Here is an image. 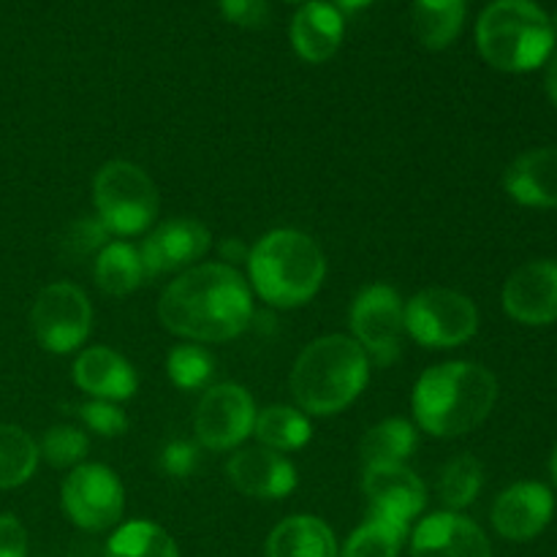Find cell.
<instances>
[{"label":"cell","instance_id":"cell-1","mask_svg":"<svg viewBox=\"0 0 557 557\" xmlns=\"http://www.w3.org/2000/svg\"><path fill=\"white\" fill-rule=\"evenodd\" d=\"M158 315L190 343H226L253 321V292L232 264H196L163 288Z\"/></svg>","mask_w":557,"mask_h":557},{"label":"cell","instance_id":"cell-2","mask_svg":"<svg viewBox=\"0 0 557 557\" xmlns=\"http://www.w3.org/2000/svg\"><path fill=\"white\" fill-rule=\"evenodd\" d=\"M498 400V381L484 364L444 362L424 370L413 386L417 424L435 438H457L476 430Z\"/></svg>","mask_w":557,"mask_h":557},{"label":"cell","instance_id":"cell-3","mask_svg":"<svg viewBox=\"0 0 557 557\" xmlns=\"http://www.w3.org/2000/svg\"><path fill=\"white\" fill-rule=\"evenodd\" d=\"M370 381V359L354 337L324 335L308 343L292 370V395L313 417L346 411Z\"/></svg>","mask_w":557,"mask_h":557},{"label":"cell","instance_id":"cell-4","mask_svg":"<svg viewBox=\"0 0 557 557\" xmlns=\"http://www.w3.org/2000/svg\"><path fill=\"white\" fill-rule=\"evenodd\" d=\"M250 288L272 308H299L326 277L324 250L297 228L267 232L248 253Z\"/></svg>","mask_w":557,"mask_h":557},{"label":"cell","instance_id":"cell-5","mask_svg":"<svg viewBox=\"0 0 557 557\" xmlns=\"http://www.w3.org/2000/svg\"><path fill=\"white\" fill-rule=\"evenodd\" d=\"M555 38L553 20L533 0H495L476 22L479 52L506 74L542 69L553 58Z\"/></svg>","mask_w":557,"mask_h":557},{"label":"cell","instance_id":"cell-6","mask_svg":"<svg viewBox=\"0 0 557 557\" xmlns=\"http://www.w3.org/2000/svg\"><path fill=\"white\" fill-rule=\"evenodd\" d=\"M96 218L109 234L134 237L147 232L158 215V188L150 174L131 161H109L98 169L92 183Z\"/></svg>","mask_w":557,"mask_h":557},{"label":"cell","instance_id":"cell-7","mask_svg":"<svg viewBox=\"0 0 557 557\" xmlns=\"http://www.w3.org/2000/svg\"><path fill=\"white\" fill-rule=\"evenodd\" d=\"M476 330V305L451 288H424L406 305V332L424 348H457Z\"/></svg>","mask_w":557,"mask_h":557},{"label":"cell","instance_id":"cell-8","mask_svg":"<svg viewBox=\"0 0 557 557\" xmlns=\"http://www.w3.org/2000/svg\"><path fill=\"white\" fill-rule=\"evenodd\" d=\"M63 509L69 520L82 531H107L117 525L125 509V490L117 473L98 462H82L65 476Z\"/></svg>","mask_w":557,"mask_h":557},{"label":"cell","instance_id":"cell-9","mask_svg":"<svg viewBox=\"0 0 557 557\" xmlns=\"http://www.w3.org/2000/svg\"><path fill=\"white\" fill-rule=\"evenodd\" d=\"M30 326L36 341L49 354L76 351L90 335V299L74 283H52L36 297V305L30 310Z\"/></svg>","mask_w":557,"mask_h":557},{"label":"cell","instance_id":"cell-10","mask_svg":"<svg viewBox=\"0 0 557 557\" xmlns=\"http://www.w3.org/2000/svg\"><path fill=\"white\" fill-rule=\"evenodd\" d=\"M354 341L368 359L389 368L400 357V337L406 332V302L386 283L362 288L351 305Z\"/></svg>","mask_w":557,"mask_h":557},{"label":"cell","instance_id":"cell-11","mask_svg":"<svg viewBox=\"0 0 557 557\" xmlns=\"http://www.w3.org/2000/svg\"><path fill=\"white\" fill-rule=\"evenodd\" d=\"M256 403L239 384H218L196 406L194 433L205 449L232 451L253 435Z\"/></svg>","mask_w":557,"mask_h":557},{"label":"cell","instance_id":"cell-12","mask_svg":"<svg viewBox=\"0 0 557 557\" xmlns=\"http://www.w3.org/2000/svg\"><path fill=\"white\" fill-rule=\"evenodd\" d=\"M212 234L205 223L194 218H172L152 228L139 245L141 267L147 277L166 275V272L190 270L196 261L210 250Z\"/></svg>","mask_w":557,"mask_h":557},{"label":"cell","instance_id":"cell-13","mask_svg":"<svg viewBox=\"0 0 557 557\" xmlns=\"http://www.w3.org/2000/svg\"><path fill=\"white\" fill-rule=\"evenodd\" d=\"M504 310L525 326H547L557 321V261L536 259L515 270L506 281Z\"/></svg>","mask_w":557,"mask_h":557},{"label":"cell","instance_id":"cell-14","mask_svg":"<svg viewBox=\"0 0 557 557\" xmlns=\"http://www.w3.org/2000/svg\"><path fill=\"white\" fill-rule=\"evenodd\" d=\"M362 490L370 504V517H381L397 525L411 528V522L428 506V490L422 479L406 466L364 468Z\"/></svg>","mask_w":557,"mask_h":557},{"label":"cell","instance_id":"cell-15","mask_svg":"<svg viewBox=\"0 0 557 557\" xmlns=\"http://www.w3.org/2000/svg\"><path fill=\"white\" fill-rule=\"evenodd\" d=\"M411 557H493L482 528L460 511L424 517L411 536Z\"/></svg>","mask_w":557,"mask_h":557},{"label":"cell","instance_id":"cell-16","mask_svg":"<svg viewBox=\"0 0 557 557\" xmlns=\"http://www.w3.org/2000/svg\"><path fill=\"white\" fill-rule=\"evenodd\" d=\"M555 515V498L549 487L539 482L511 484L493 506V528L506 542H531Z\"/></svg>","mask_w":557,"mask_h":557},{"label":"cell","instance_id":"cell-17","mask_svg":"<svg viewBox=\"0 0 557 557\" xmlns=\"http://www.w3.org/2000/svg\"><path fill=\"white\" fill-rule=\"evenodd\" d=\"M226 473L237 493L256 500H281L297 487V468L281 451L264 446L237 451L228 460Z\"/></svg>","mask_w":557,"mask_h":557},{"label":"cell","instance_id":"cell-18","mask_svg":"<svg viewBox=\"0 0 557 557\" xmlns=\"http://www.w3.org/2000/svg\"><path fill=\"white\" fill-rule=\"evenodd\" d=\"M74 384L92 400L120 403L136 395L139 375H136L134 364L120 357L117 351L107 346H92L76 357Z\"/></svg>","mask_w":557,"mask_h":557},{"label":"cell","instance_id":"cell-19","mask_svg":"<svg viewBox=\"0 0 557 557\" xmlns=\"http://www.w3.org/2000/svg\"><path fill=\"white\" fill-rule=\"evenodd\" d=\"M504 188L522 207H557V147H536L517 156L506 169Z\"/></svg>","mask_w":557,"mask_h":557},{"label":"cell","instance_id":"cell-20","mask_svg":"<svg viewBox=\"0 0 557 557\" xmlns=\"http://www.w3.org/2000/svg\"><path fill=\"white\" fill-rule=\"evenodd\" d=\"M343 44V14L332 3L310 0L292 20V47L305 63H326Z\"/></svg>","mask_w":557,"mask_h":557},{"label":"cell","instance_id":"cell-21","mask_svg":"<svg viewBox=\"0 0 557 557\" xmlns=\"http://www.w3.org/2000/svg\"><path fill=\"white\" fill-rule=\"evenodd\" d=\"M267 557H341V549L324 520L313 515H294L272 528L267 536Z\"/></svg>","mask_w":557,"mask_h":557},{"label":"cell","instance_id":"cell-22","mask_svg":"<svg viewBox=\"0 0 557 557\" xmlns=\"http://www.w3.org/2000/svg\"><path fill=\"white\" fill-rule=\"evenodd\" d=\"M462 22H466V0H413V36L433 52L457 41Z\"/></svg>","mask_w":557,"mask_h":557},{"label":"cell","instance_id":"cell-23","mask_svg":"<svg viewBox=\"0 0 557 557\" xmlns=\"http://www.w3.org/2000/svg\"><path fill=\"white\" fill-rule=\"evenodd\" d=\"M419 433L408 419H386L364 433L359 455L364 468L403 466L417 451Z\"/></svg>","mask_w":557,"mask_h":557},{"label":"cell","instance_id":"cell-24","mask_svg":"<svg viewBox=\"0 0 557 557\" xmlns=\"http://www.w3.org/2000/svg\"><path fill=\"white\" fill-rule=\"evenodd\" d=\"M139 248L128 243H109L96 256V283L109 297H128L145 281Z\"/></svg>","mask_w":557,"mask_h":557},{"label":"cell","instance_id":"cell-25","mask_svg":"<svg viewBox=\"0 0 557 557\" xmlns=\"http://www.w3.org/2000/svg\"><path fill=\"white\" fill-rule=\"evenodd\" d=\"M253 435L264 449L272 451H297L308 446L313 428H310L308 417L294 406H267L264 411L256 413Z\"/></svg>","mask_w":557,"mask_h":557},{"label":"cell","instance_id":"cell-26","mask_svg":"<svg viewBox=\"0 0 557 557\" xmlns=\"http://www.w3.org/2000/svg\"><path fill=\"white\" fill-rule=\"evenodd\" d=\"M103 557H180V549L161 525L134 520L112 533Z\"/></svg>","mask_w":557,"mask_h":557},{"label":"cell","instance_id":"cell-27","mask_svg":"<svg viewBox=\"0 0 557 557\" xmlns=\"http://www.w3.org/2000/svg\"><path fill=\"white\" fill-rule=\"evenodd\" d=\"M38 446L16 424H0V490H14L30 482L38 466Z\"/></svg>","mask_w":557,"mask_h":557},{"label":"cell","instance_id":"cell-28","mask_svg":"<svg viewBox=\"0 0 557 557\" xmlns=\"http://www.w3.org/2000/svg\"><path fill=\"white\" fill-rule=\"evenodd\" d=\"M484 487V468L473 455H460L438 473V500L446 511H462L479 498Z\"/></svg>","mask_w":557,"mask_h":557},{"label":"cell","instance_id":"cell-29","mask_svg":"<svg viewBox=\"0 0 557 557\" xmlns=\"http://www.w3.org/2000/svg\"><path fill=\"white\" fill-rule=\"evenodd\" d=\"M406 525L381 520V517H368V522H362L348 536L343 557H397L406 544Z\"/></svg>","mask_w":557,"mask_h":557},{"label":"cell","instance_id":"cell-30","mask_svg":"<svg viewBox=\"0 0 557 557\" xmlns=\"http://www.w3.org/2000/svg\"><path fill=\"white\" fill-rule=\"evenodd\" d=\"M166 373L172 384L183 392L205 389L210 384L212 373H215V359L205 346L196 343H185V346H174L166 359Z\"/></svg>","mask_w":557,"mask_h":557},{"label":"cell","instance_id":"cell-31","mask_svg":"<svg viewBox=\"0 0 557 557\" xmlns=\"http://www.w3.org/2000/svg\"><path fill=\"white\" fill-rule=\"evenodd\" d=\"M87 435L71 424H54L44 433L38 455L52 468H76L87 455Z\"/></svg>","mask_w":557,"mask_h":557},{"label":"cell","instance_id":"cell-32","mask_svg":"<svg viewBox=\"0 0 557 557\" xmlns=\"http://www.w3.org/2000/svg\"><path fill=\"white\" fill-rule=\"evenodd\" d=\"M109 232L103 228V223L98 218H79V221L71 223L69 228L60 237V250L69 261H82L85 256L98 253V250L107 245Z\"/></svg>","mask_w":557,"mask_h":557},{"label":"cell","instance_id":"cell-33","mask_svg":"<svg viewBox=\"0 0 557 557\" xmlns=\"http://www.w3.org/2000/svg\"><path fill=\"white\" fill-rule=\"evenodd\" d=\"M79 419L92 430V433L103 435V438H114L128 430V419L120 411L114 403L107 400H90L79 408Z\"/></svg>","mask_w":557,"mask_h":557},{"label":"cell","instance_id":"cell-34","mask_svg":"<svg viewBox=\"0 0 557 557\" xmlns=\"http://www.w3.org/2000/svg\"><path fill=\"white\" fill-rule=\"evenodd\" d=\"M158 466L166 476L188 479L199 466V446L188 444V441H172L169 446H163Z\"/></svg>","mask_w":557,"mask_h":557},{"label":"cell","instance_id":"cell-35","mask_svg":"<svg viewBox=\"0 0 557 557\" xmlns=\"http://www.w3.org/2000/svg\"><path fill=\"white\" fill-rule=\"evenodd\" d=\"M221 14L226 16L232 25L239 27H264L267 16H270V5L267 0H221Z\"/></svg>","mask_w":557,"mask_h":557},{"label":"cell","instance_id":"cell-36","mask_svg":"<svg viewBox=\"0 0 557 557\" xmlns=\"http://www.w3.org/2000/svg\"><path fill=\"white\" fill-rule=\"evenodd\" d=\"M0 557H27V533L14 515H0Z\"/></svg>","mask_w":557,"mask_h":557},{"label":"cell","instance_id":"cell-37","mask_svg":"<svg viewBox=\"0 0 557 557\" xmlns=\"http://www.w3.org/2000/svg\"><path fill=\"white\" fill-rule=\"evenodd\" d=\"M248 253L250 250L245 248L243 243H237V239H226V243L221 245V256L226 261H248Z\"/></svg>","mask_w":557,"mask_h":557},{"label":"cell","instance_id":"cell-38","mask_svg":"<svg viewBox=\"0 0 557 557\" xmlns=\"http://www.w3.org/2000/svg\"><path fill=\"white\" fill-rule=\"evenodd\" d=\"M544 87H547L549 101H553L555 109H557V52L547 60V74H544Z\"/></svg>","mask_w":557,"mask_h":557},{"label":"cell","instance_id":"cell-39","mask_svg":"<svg viewBox=\"0 0 557 557\" xmlns=\"http://www.w3.org/2000/svg\"><path fill=\"white\" fill-rule=\"evenodd\" d=\"M373 3V0H335V9L337 11H359V9H364V5H370Z\"/></svg>","mask_w":557,"mask_h":557},{"label":"cell","instance_id":"cell-40","mask_svg":"<svg viewBox=\"0 0 557 557\" xmlns=\"http://www.w3.org/2000/svg\"><path fill=\"white\" fill-rule=\"evenodd\" d=\"M549 473H553V482L557 484V446L553 451V460H549Z\"/></svg>","mask_w":557,"mask_h":557},{"label":"cell","instance_id":"cell-41","mask_svg":"<svg viewBox=\"0 0 557 557\" xmlns=\"http://www.w3.org/2000/svg\"><path fill=\"white\" fill-rule=\"evenodd\" d=\"M553 27H555V33H557V11H555V16H553Z\"/></svg>","mask_w":557,"mask_h":557}]
</instances>
